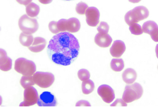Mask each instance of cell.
<instances>
[{"mask_svg": "<svg viewBox=\"0 0 158 107\" xmlns=\"http://www.w3.org/2000/svg\"><path fill=\"white\" fill-rule=\"evenodd\" d=\"M152 39L155 42H158V31L154 35L151 37Z\"/></svg>", "mask_w": 158, "mask_h": 107, "instance_id": "32", "label": "cell"}, {"mask_svg": "<svg viewBox=\"0 0 158 107\" xmlns=\"http://www.w3.org/2000/svg\"><path fill=\"white\" fill-rule=\"evenodd\" d=\"M41 3L44 4H47L51 3L52 0H38Z\"/></svg>", "mask_w": 158, "mask_h": 107, "instance_id": "31", "label": "cell"}, {"mask_svg": "<svg viewBox=\"0 0 158 107\" xmlns=\"http://www.w3.org/2000/svg\"><path fill=\"white\" fill-rule=\"evenodd\" d=\"M35 84L42 88L51 86L55 80V76L52 73L48 72H37L33 75Z\"/></svg>", "mask_w": 158, "mask_h": 107, "instance_id": "7", "label": "cell"}, {"mask_svg": "<svg viewBox=\"0 0 158 107\" xmlns=\"http://www.w3.org/2000/svg\"><path fill=\"white\" fill-rule=\"evenodd\" d=\"M149 11L145 7L139 6L127 12L124 19L127 24L130 26L134 23H137L148 17Z\"/></svg>", "mask_w": 158, "mask_h": 107, "instance_id": "2", "label": "cell"}, {"mask_svg": "<svg viewBox=\"0 0 158 107\" xmlns=\"http://www.w3.org/2000/svg\"><path fill=\"white\" fill-rule=\"evenodd\" d=\"M98 94L106 103H110L115 98L114 90L110 86L102 84L99 87L97 90Z\"/></svg>", "mask_w": 158, "mask_h": 107, "instance_id": "10", "label": "cell"}, {"mask_svg": "<svg viewBox=\"0 0 158 107\" xmlns=\"http://www.w3.org/2000/svg\"><path fill=\"white\" fill-rule=\"evenodd\" d=\"M19 41L23 46L29 47L32 43L34 38L31 35H27L21 32L19 38Z\"/></svg>", "mask_w": 158, "mask_h": 107, "instance_id": "19", "label": "cell"}, {"mask_svg": "<svg viewBox=\"0 0 158 107\" xmlns=\"http://www.w3.org/2000/svg\"><path fill=\"white\" fill-rule=\"evenodd\" d=\"M77 76L79 79L83 81L89 79L90 74L89 71L85 69L79 70L77 72Z\"/></svg>", "mask_w": 158, "mask_h": 107, "instance_id": "24", "label": "cell"}, {"mask_svg": "<svg viewBox=\"0 0 158 107\" xmlns=\"http://www.w3.org/2000/svg\"><path fill=\"white\" fill-rule=\"evenodd\" d=\"M14 69L23 76H31L35 72L36 66L33 61L24 58H19L15 61Z\"/></svg>", "mask_w": 158, "mask_h": 107, "instance_id": "4", "label": "cell"}, {"mask_svg": "<svg viewBox=\"0 0 158 107\" xmlns=\"http://www.w3.org/2000/svg\"><path fill=\"white\" fill-rule=\"evenodd\" d=\"M137 77V73L133 69L127 68L125 69L122 74L123 81L126 84H131L133 83Z\"/></svg>", "mask_w": 158, "mask_h": 107, "instance_id": "16", "label": "cell"}, {"mask_svg": "<svg viewBox=\"0 0 158 107\" xmlns=\"http://www.w3.org/2000/svg\"><path fill=\"white\" fill-rule=\"evenodd\" d=\"M57 27L59 32L68 31L75 33L79 30L81 25L78 19L71 18L68 19H61L57 22Z\"/></svg>", "mask_w": 158, "mask_h": 107, "instance_id": "6", "label": "cell"}, {"mask_svg": "<svg viewBox=\"0 0 158 107\" xmlns=\"http://www.w3.org/2000/svg\"><path fill=\"white\" fill-rule=\"evenodd\" d=\"M57 22L55 21H51L48 24V28L50 31L53 34H57L60 32L57 27Z\"/></svg>", "mask_w": 158, "mask_h": 107, "instance_id": "27", "label": "cell"}, {"mask_svg": "<svg viewBox=\"0 0 158 107\" xmlns=\"http://www.w3.org/2000/svg\"><path fill=\"white\" fill-rule=\"evenodd\" d=\"M143 32L149 34L151 37L154 35L158 31V26L154 21H148L142 26Z\"/></svg>", "mask_w": 158, "mask_h": 107, "instance_id": "17", "label": "cell"}, {"mask_svg": "<svg viewBox=\"0 0 158 107\" xmlns=\"http://www.w3.org/2000/svg\"><path fill=\"white\" fill-rule=\"evenodd\" d=\"M143 93V88L138 83L127 85L122 96V99L126 103H129L139 99Z\"/></svg>", "mask_w": 158, "mask_h": 107, "instance_id": "3", "label": "cell"}, {"mask_svg": "<svg viewBox=\"0 0 158 107\" xmlns=\"http://www.w3.org/2000/svg\"><path fill=\"white\" fill-rule=\"evenodd\" d=\"M20 82V84L24 89L30 87L35 84L33 80V75L23 76L21 77Z\"/></svg>", "mask_w": 158, "mask_h": 107, "instance_id": "22", "label": "cell"}, {"mask_svg": "<svg viewBox=\"0 0 158 107\" xmlns=\"http://www.w3.org/2000/svg\"><path fill=\"white\" fill-rule=\"evenodd\" d=\"M57 104L55 96L48 91L41 93L39 96L37 102L38 105L40 107L56 106Z\"/></svg>", "mask_w": 158, "mask_h": 107, "instance_id": "9", "label": "cell"}, {"mask_svg": "<svg viewBox=\"0 0 158 107\" xmlns=\"http://www.w3.org/2000/svg\"><path fill=\"white\" fill-rule=\"evenodd\" d=\"M87 24L91 27L96 26L99 22L100 13L98 10L94 7H88L85 13Z\"/></svg>", "mask_w": 158, "mask_h": 107, "instance_id": "11", "label": "cell"}, {"mask_svg": "<svg viewBox=\"0 0 158 107\" xmlns=\"http://www.w3.org/2000/svg\"><path fill=\"white\" fill-rule=\"evenodd\" d=\"M20 29L24 34L31 35L38 30L39 25L35 18L30 17L26 14L22 16L18 21Z\"/></svg>", "mask_w": 158, "mask_h": 107, "instance_id": "5", "label": "cell"}, {"mask_svg": "<svg viewBox=\"0 0 158 107\" xmlns=\"http://www.w3.org/2000/svg\"><path fill=\"white\" fill-rule=\"evenodd\" d=\"M129 29L131 33L135 35H140L143 32L141 26L137 23H134L129 26Z\"/></svg>", "mask_w": 158, "mask_h": 107, "instance_id": "23", "label": "cell"}, {"mask_svg": "<svg viewBox=\"0 0 158 107\" xmlns=\"http://www.w3.org/2000/svg\"><path fill=\"white\" fill-rule=\"evenodd\" d=\"M126 46L123 42L120 40L114 41L110 48L111 55L114 57H120L125 52Z\"/></svg>", "mask_w": 158, "mask_h": 107, "instance_id": "12", "label": "cell"}, {"mask_svg": "<svg viewBox=\"0 0 158 107\" xmlns=\"http://www.w3.org/2000/svg\"><path fill=\"white\" fill-rule=\"evenodd\" d=\"M155 52L157 57L158 59V44L156 45L155 48Z\"/></svg>", "mask_w": 158, "mask_h": 107, "instance_id": "34", "label": "cell"}, {"mask_svg": "<svg viewBox=\"0 0 158 107\" xmlns=\"http://www.w3.org/2000/svg\"><path fill=\"white\" fill-rule=\"evenodd\" d=\"M12 60L8 57L6 51L0 49V69L4 71H7L11 68Z\"/></svg>", "mask_w": 158, "mask_h": 107, "instance_id": "15", "label": "cell"}, {"mask_svg": "<svg viewBox=\"0 0 158 107\" xmlns=\"http://www.w3.org/2000/svg\"><path fill=\"white\" fill-rule=\"evenodd\" d=\"M80 46L78 40L73 34L67 32L58 33L49 41L47 53L51 61L56 64L69 65L77 59Z\"/></svg>", "mask_w": 158, "mask_h": 107, "instance_id": "1", "label": "cell"}, {"mask_svg": "<svg viewBox=\"0 0 158 107\" xmlns=\"http://www.w3.org/2000/svg\"><path fill=\"white\" fill-rule=\"evenodd\" d=\"M62 0L65 1H72V0Z\"/></svg>", "mask_w": 158, "mask_h": 107, "instance_id": "35", "label": "cell"}, {"mask_svg": "<svg viewBox=\"0 0 158 107\" xmlns=\"http://www.w3.org/2000/svg\"><path fill=\"white\" fill-rule=\"evenodd\" d=\"M94 42L96 44L102 47H109L112 42V39L108 34L98 33L94 37Z\"/></svg>", "mask_w": 158, "mask_h": 107, "instance_id": "13", "label": "cell"}, {"mask_svg": "<svg viewBox=\"0 0 158 107\" xmlns=\"http://www.w3.org/2000/svg\"><path fill=\"white\" fill-rule=\"evenodd\" d=\"M46 41L44 38L40 37H36L34 39L31 45L28 47V49L31 52L34 53L40 52L45 48Z\"/></svg>", "mask_w": 158, "mask_h": 107, "instance_id": "14", "label": "cell"}, {"mask_svg": "<svg viewBox=\"0 0 158 107\" xmlns=\"http://www.w3.org/2000/svg\"><path fill=\"white\" fill-rule=\"evenodd\" d=\"M129 2L132 3H137L140 2L141 0H128Z\"/></svg>", "mask_w": 158, "mask_h": 107, "instance_id": "33", "label": "cell"}, {"mask_svg": "<svg viewBox=\"0 0 158 107\" xmlns=\"http://www.w3.org/2000/svg\"><path fill=\"white\" fill-rule=\"evenodd\" d=\"M88 8V6L85 3L81 2L77 4L76 7L77 12L80 14H84Z\"/></svg>", "mask_w": 158, "mask_h": 107, "instance_id": "25", "label": "cell"}, {"mask_svg": "<svg viewBox=\"0 0 158 107\" xmlns=\"http://www.w3.org/2000/svg\"></svg>", "mask_w": 158, "mask_h": 107, "instance_id": "36", "label": "cell"}, {"mask_svg": "<svg viewBox=\"0 0 158 107\" xmlns=\"http://www.w3.org/2000/svg\"><path fill=\"white\" fill-rule=\"evenodd\" d=\"M109 27L108 24L104 22H101L99 26L97 28L99 33L102 34H108Z\"/></svg>", "mask_w": 158, "mask_h": 107, "instance_id": "26", "label": "cell"}, {"mask_svg": "<svg viewBox=\"0 0 158 107\" xmlns=\"http://www.w3.org/2000/svg\"><path fill=\"white\" fill-rule=\"evenodd\" d=\"M95 86L94 82L89 79L82 82L81 89L82 93L85 94H89L94 90Z\"/></svg>", "mask_w": 158, "mask_h": 107, "instance_id": "20", "label": "cell"}, {"mask_svg": "<svg viewBox=\"0 0 158 107\" xmlns=\"http://www.w3.org/2000/svg\"><path fill=\"white\" fill-rule=\"evenodd\" d=\"M19 4L27 6L30 3L32 0H16Z\"/></svg>", "mask_w": 158, "mask_h": 107, "instance_id": "30", "label": "cell"}, {"mask_svg": "<svg viewBox=\"0 0 158 107\" xmlns=\"http://www.w3.org/2000/svg\"><path fill=\"white\" fill-rule=\"evenodd\" d=\"M76 106H90L89 103L85 100H81L78 101L76 104Z\"/></svg>", "mask_w": 158, "mask_h": 107, "instance_id": "29", "label": "cell"}, {"mask_svg": "<svg viewBox=\"0 0 158 107\" xmlns=\"http://www.w3.org/2000/svg\"><path fill=\"white\" fill-rule=\"evenodd\" d=\"M40 11V8L38 5L34 2L30 3L26 7V11L28 16L31 17L36 16Z\"/></svg>", "mask_w": 158, "mask_h": 107, "instance_id": "18", "label": "cell"}, {"mask_svg": "<svg viewBox=\"0 0 158 107\" xmlns=\"http://www.w3.org/2000/svg\"><path fill=\"white\" fill-rule=\"evenodd\" d=\"M111 69L116 72L121 71L124 68V64L122 59H113L110 64Z\"/></svg>", "mask_w": 158, "mask_h": 107, "instance_id": "21", "label": "cell"}, {"mask_svg": "<svg viewBox=\"0 0 158 107\" xmlns=\"http://www.w3.org/2000/svg\"><path fill=\"white\" fill-rule=\"evenodd\" d=\"M23 97V101L20 103L19 106H29L35 104L39 96L36 89L31 86L25 89Z\"/></svg>", "mask_w": 158, "mask_h": 107, "instance_id": "8", "label": "cell"}, {"mask_svg": "<svg viewBox=\"0 0 158 107\" xmlns=\"http://www.w3.org/2000/svg\"><path fill=\"white\" fill-rule=\"evenodd\" d=\"M111 106H126L127 104L122 99H117L110 105Z\"/></svg>", "mask_w": 158, "mask_h": 107, "instance_id": "28", "label": "cell"}]
</instances>
